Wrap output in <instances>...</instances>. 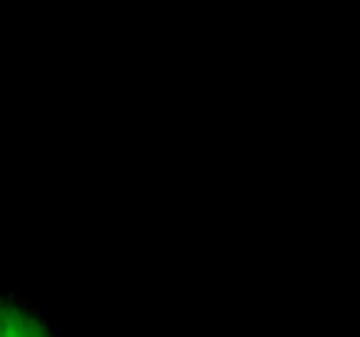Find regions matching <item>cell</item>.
Returning a JSON list of instances; mask_svg holds the SVG:
<instances>
[{
	"mask_svg": "<svg viewBox=\"0 0 360 337\" xmlns=\"http://www.w3.org/2000/svg\"><path fill=\"white\" fill-rule=\"evenodd\" d=\"M0 337H63L53 321L20 291H0Z\"/></svg>",
	"mask_w": 360,
	"mask_h": 337,
	"instance_id": "1",
	"label": "cell"
}]
</instances>
